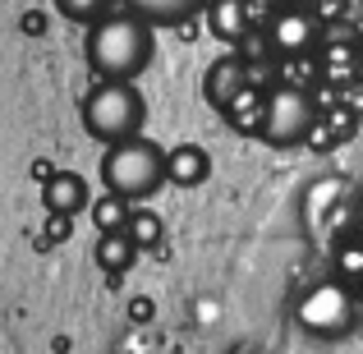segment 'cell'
<instances>
[{"mask_svg": "<svg viewBox=\"0 0 363 354\" xmlns=\"http://www.w3.org/2000/svg\"><path fill=\"white\" fill-rule=\"evenodd\" d=\"M88 65L101 83H129L152 65V23L133 5H116V14L88 28Z\"/></svg>", "mask_w": 363, "mask_h": 354, "instance_id": "obj_1", "label": "cell"}, {"mask_svg": "<svg viewBox=\"0 0 363 354\" xmlns=\"http://www.w3.org/2000/svg\"><path fill=\"white\" fill-rule=\"evenodd\" d=\"M166 157L152 138H129L120 148H106L101 157V184L106 194H120V198H147L166 184Z\"/></svg>", "mask_w": 363, "mask_h": 354, "instance_id": "obj_2", "label": "cell"}, {"mask_svg": "<svg viewBox=\"0 0 363 354\" xmlns=\"http://www.w3.org/2000/svg\"><path fill=\"white\" fill-rule=\"evenodd\" d=\"M83 129L106 148L138 138L143 129V97L133 83H97L83 101Z\"/></svg>", "mask_w": 363, "mask_h": 354, "instance_id": "obj_3", "label": "cell"}, {"mask_svg": "<svg viewBox=\"0 0 363 354\" xmlns=\"http://www.w3.org/2000/svg\"><path fill=\"white\" fill-rule=\"evenodd\" d=\"M313 124H318V106H313V97L303 88H285V83L267 88L262 138L272 143V148H294V143H303L313 133Z\"/></svg>", "mask_w": 363, "mask_h": 354, "instance_id": "obj_4", "label": "cell"}, {"mask_svg": "<svg viewBox=\"0 0 363 354\" xmlns=\"http://www.w3.org/2000/svg\"><path fill=\"white\" fill-rule=\"evenodd\" d=\"M294 318H299V327L313 331V336H340V331H350V322H354V294L340 281H322L299 299Z\"/></svg>", "mask_w": 363, "mask_h": 354, "instance_id": "obj_5", "label": "cell"}, {"mask_svg": "<svg viewBox=\"0 0 363 354\" xmlns=\"http://www.w3.org/2000/svg\"><path fill=\"white\" fill-rule=\"evenodd\" d=\"M267 42L281 60H299V55H313L322 42V18L313 14L308 5H285L272 14L267 23Z\"/></svg>", "mask_w": 363, "mask_h": 354, "instance_id": "obj_6", "label": "cell"}, {"mask_svg": "<svg viewBox=\"0 0 363 354\" xmlns=\"http://www.w3.org/2000/svg\"><path fill=\"white\" fill-rule=\"evenodd\" d=\"M248 88H253V83H248V60L244 55H221V60H212L207 74H203V97L212 101L221 116L244 97Z\"/></svg>", "mask_w": 363, "mask_h": 354, "instance_id": "obj_7", "label": "cell"}, {"mask_svg": "<svg viewBox=\"0 0 363 354\" xmlns=\"http://www.w3.org/2000/svg\"><path fill=\"white\" fill-rule=\"evenodd\" d=\"M42 203H46L51 216H79L83 207H92L88 203V179H83L79 170H55L51 184L42 189Z\"/></svg>", "mask_w": 363, "mask_h": 354, "instance_id": "obj_8", "label": "cell"}, {"mask_svg": "<svg viewBox=\"0 0 363 354\" xmlns=\"http://www.w3.org/2000/svg\"><path fill=\"white\" fill-rule=\"evenodd\" d=\"M212 175V157H207V148H198V143H179V148H170L166 157V179L170 184H203V179Z\"/></svg>", "mask_w": 363, "mask_h": 354, "instance_id": "obj_9", "label": "cell"}, {"mask_svg": "<svg viewBox=\"0 0 363 354\" xmlns=\"http://www.w3.org/2000/svg\"><path fill=\"white\" fill-rule=\"evenodd\" d=\"M248 23H253V14H248L244 0H216V5H207V28L221 42H244Z\"/></svg>", "mask_w": 363, "mask_h": 354, "instance_id": "obj_10", "label": "cell"}, {"mask_svg": "<svg viewBox=\"0 0 363 354\" xmlns=\"http://www.w3.org/2000/svg\"><path fill=\"white\" fill-rule=\"evenodd\" d=\"M92 226H97L101 235H124L129 231V221H133V212H129V198H120V194H101V198H92Z\"/></svg>", "mask_w": 363, "mask_h": 354, "instance_id": "obj_11", "label": "cell"}, {"mask_svg": "<svg viewBox=\"0 0 363 354\" xmlns=\"http://www.w3.org/2000/svg\"><path fill=\"white\" fill-rule=\"evenodd\" d=\"M97 267H106L111 276H120V272H129L133 267V253H138V244H133L129 235H97Z\"/></svg>", "mask_w": 363, "mask_h": 354, "instance_id": "obj_12", "label": "cell"}, {"mask_svg": "<svg viewBox=\"0 0 363 354\" xmlns=\"http://www.w3.org/2000/svg\"><path fill=\"white\" fill-rule=\"evenodd\" d=\"M336 281H340V285L363 281V235H359V239H345V244H336Z\"/></svg>", "mask_w": 363, "mask_h": 354, "instance_id": "obj_13", "label": "cell"}, {"mask_svg": "<svg viewBox=\"0 0 363 354\" xmlns=\"http://www.w3.org/2000/svg\"><path fill=\"white\" fill-rule=\"evenodd\" d=\"M133 9H138L152 28H157V23H184V18L194 14V5H189V0H157V5L147 0V5H133Z\"/></svg>", "mask_w": 363, "mask_h": 354, "instance_id": "obj_14", "label": "cell"}, {"mask_svg": "<svg viewBox=\"0 0 363 354\" xmlns=\"http://www.w3.org/2000/svg\"><path fill=\"white\" fill-rule=\"evenodd\" d=\"M55 9H60L65 18H83V23H92V28L116 14V5H106V0H60Z\"/></svg>", "mask_w": 363, "mask_h": 354, "instance_id": "obj_15", "label": "cell"}, {"mask_svg": "<svg viewBox=\"0 0 363 354\" xmlns=\"http://www.w3.org/2000/svg\"><path fill=\"white\" fill-rule=\"evenodd\" d=\"M318 74V65H313V55H299V60H281V83L285 88H303L308 92V79Z\"/></svg>", "mask_w": 363, "mask_h": 354, "instance_id": "obj_16", "label": "cell"}, {"mask_svg": "<svg viewBox=\"0 0 363 354\" xmlns=\"http://www.w3.org/2000/svg\"><path fill=\"white\" fill-rule=\"evenodd\" d=\"M124 235H129L138 248H152L161 239V221L152 212H133V221H129V231H124Z\"/></svg>", "mask_w": 363, "mask_h": 354, "instance_id": "obj_17", "label": "cell"}, {"mask_svg": "<svg viewBox=\"0 0 363 354\" xmlns=\"http://www.w3.org/2000/svg\"><path fill=\"white\" fill-rule=\"evenodd\" d=\"M69 226H74V216H46V239H51V244L69 239Z\"/></svg>", "mask_w": 363, "mask_h": 354, "instance_id": "obj_18", "label": "cell"}, {"mask_svg": "<svg viewBox=\"0 0 363 354\" xmlns=\"http://www.w3.org/2000/svg\"><path fill=\"white\" fill-rule=\"evenodd\" d=\"M23 33H46V14H23Z\"/></svg>", "mask_w": 363, "mask_h": 354, "instance_id": "obj_19", "label": "cell"}, {"mask_svg": "<svg viewBox=\"0 0 363 354\" xmlns=\"http://www.w3.org/2000/svg\"><path fill=\"white\" fill-rule=\"evenodd\" d=\"M147 313H152V304H147V299H133V318L143 322V318H147Z\"/></svg>", "mask_w": 363, "mask_h": 354, "instance_id": "obj_20", "label": "cell"}, {"mask_svg": "<svg viewBox=\"0 0 363 354\" xmlns=\"http://www.w3.org/2000/svg\"><path fill=\"white\" fill-rule=\"evenodd\" d=\"M359 235H363V198H359Z\"/></svg>", "mask_w": 363, "mask_h": 354, "instance_id": "obj_21", "label": "cell"}]
</instances>
